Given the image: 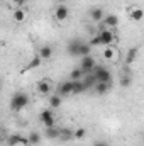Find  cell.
<instances>
[{
    "label": "cell",
    "mask_w": 144,
    "mask_h": 146,
    "mask_svg": "<svg viewBox=\"0 0 144 146\" xmlns=\"http://www.w3.org/2000/svg\"><path fill=\"white\" fill-rule=\"evenodd\" d=\"M59 94L61 95H71L75 94V82L73 80H68V82H63V83H59Z\"/></svg>",
    "instance_id": "ba28073f"
},
{
    "label": "cell",
    "mask_w": 144,
    "mask_h": 146,
    "mask_svg": "<svg viewBox=\"0 0 144 146\" xmlns=\"http://www.w3.org/2000/svg\"><path fill=\"white\" fill-rule=\"evenodd\" d=\"M88 87H87V83L83 82V80H76L75 82V94H81V92H85Z\"/></svg>",
    "instance_id": "d4e9b609"
},
{
    "label": "cell",
    "mask_w": 144,
    "mask_h": 146,
    "mask_svg": "<svg viewBox=\"0 0 144 146\" xmlns=\"http://www.w3.org/2000/svg\"><path fill=\"white\" fill-rule=\"evenodd\" d=\"M12 2H14V3H17V5H20V3H24L26 0H12Z\"/></svg>",
    "instance_id": "f546056e"
},
{
    "label": "cell",
    "mask_w": 144,
    "mask_h": 146,
    "mask_svg": "<svg viewBox=\"0 0 144 146\" xmlns=\"http://www.w3.org/2000/svg\"><path fill=\"white\" fill-rule=\"evenodd\" d=\"M131 19H132V21H143L144 19V10L139 9V7L131 9Z\"/></svg>",
    "instance_id": "ffe728a7"
},
{
    "label": "cell",
    "mask_w": 144,
    "mask_h": 146,
    "mask_svg": "<svg viewBox=\"0 0 144 146\" xmlns=\"http://www.w3.org/2000/svg\"><path fill=\"white\" fill-rule=\"evenodd\" d=\"M93 146H107V145H105V143H102V141H98V143H95Z\"/></svg>",
    "instance_id": "4dcf8cb0"
},
{
    "label": "cell",
    "mask_w": 144,
    "mask_h": 146,
    "mask_svg": "<svg viewBox=\"0 0 144 146\" xmlns=\"http://www.w3.org/2000/svg\"><path fill=\"white\" fill-rule=\"evenodd\" d=\"M110 87H112V83H105V82H97V83H95V92H97L98 95H104V94H107L108 90H110Z\"/></svg>",
    "instance_id": "9a60e30c"
},
{
    "label": "cell",
    "mask_w": 144,
    "mask_h": 146,
    "mask_svg": "<svg viewBox=\"0 0 144 146\" xmlns=\"http://www.w3.org/2000/svg\"><path fill=\"white\" fill-rule=\"evenodd\" d=\"M98 36H100V39H102V46H114L115 44V33L112 31V29H102L100 33H98Z\"/></svg>",
    "instance_id": "277c9868"
},
{
    "label": "cell",
    "mask_w": 144,
    "mask_h": 146,
    "mask_svg": "<svg viewBox=\"0 0 144 146\" xmlns=\"http://www.w3.org/2000/svg\"><path fill=\"white\" fill-rule=\"evenodd\" d=\"M26 17H27V12L24 10V9H15L14 12H12V19L15 21V22H24L26 21Z\"/></svg>",
    "instance_id": "5bb4252c"
},
{
    "label": "cell",
    "mask_w": 144,
    "mask_h": 146,
    "mask_svg": "<svg viewBox=\"0 0 144 146\" xmlns=\"http://www.w3.org/2000/svg\"><path fill=\"white\" fill-rule=\"evenodd\" d=\"M102 56H104L105 60H108V61H117L119 53H117V49H115L114 46H105V49H104Z\"/></svg>",
    "instance_id": "30bf717a"
},
{
    "label": "cell",
    "mask_w": 144,
    "mask_h": 146,
    "mask_svg": "<svg viewBox=\"0 0 144 146\" xmlns=\"http://www.w3.org/2000/svg\"><path fill=\"white\" fill-rule=\"evenodd\" d=\"M27 104H29V97L24 94V92H17V94H14V97H12V100H10V107L12 110H22L24 107H27Z\"/></svg>",
    "instance_id": "6da1fadb"
},
{
    "label": "cell",
    "mask_w": 144,
    "mask_h": 146,
    "mask_svg": "<svg viewBox=\"0 0 144 146\" xmlns=\"http://www.w3.org/2000/svg\"><path fill=\"white\" fill-rule=\"evenodd\" d=\"M22 138H24V136H20V134H10V136L7 138V146H19V145H22Z\"/></svg>",
    "instance_id": "ac0fdd59"
},
{
    "label": "cell",
    "mask_w": 144,
    "mask_h": 146,
    "mask_svg": "<svg viewBox=\"0 0 144 146\" xmlns=\"http://www.w3.org/2000/svg\"><path fill=\"white\" fill-rule=\"evenodd\" d=\"M58 2H59V3H65V2H68V0H58Z\"/></svg>",
    "instance_id": "1f68e13d"
},
{
    "label": "cell",
    "mask_w": 144,
    "mask_h": 146,
    "mask_svg": "<svg viewBox=\"0 0 144 146\" xmlns=\"http://www.w3.org/2000/svg\"><path fill=\"white\" fill-rule=\"evenodd\" d=\"M88 44H90V46H98V44H102V39H100V36L97 34V36H93L92 39H90Z\"/></svg>",
    "instance_id": "f1b7e54d"
},
{
    "label": "cell",
    "mask_w": 144,
    "mask_h": 146,
    "mask_svg": "<svg viewBox=\"0 0 144 146\" xmlns=\"http://www.w3.org/2000/svg\"><path fill=\"white\" fill-rule=\"evenodd\" d=\"M90 51H92V46L90 44H85V42H81V46H80V53H78V56H90Z\"/></svg>",
    "instance_id": "cb8c5ba5"
},
{
    "label": "cell",
    "mask_w": 144,
    "mask_h": 146,
    "mask_svg": "<svg viewBox=\"0 0 144 146\" xmlns=\"http://www.w3.org/2000/svg\"><path fill=\"white\" fill-rule=\"evenodd\" d=\"M51 87H53V83L48 78H42V80H39L36 83V90L39 95H48L51 92Z\"/></svg>",
    "instance_id": "52a82bcc"
},
{
    "label": "cell",
    "mask_w": 144,
    "mask_h": 146,
    "mask_svg": "<svg viewBox=\"0 0 144 146\" xmlns=\"http://www.w3.org/2000/svg\"><path fill=\"white\" fill-rule=\"evenodd\" d=\"M70 17V9L65 5V3H59L58 7H56V10H54V19L58 21V22H63V21H66Z\"/></svg>",
    "instance_id": "5b68a950"
},
{
    "label": "cell",
    "mask_w": 144,
    "mask_h": 146,
    "mask_svg": "<svg viewBox=\"0 0 144 146\" xmlns=\"http://www.w3.org/2000/svg\"><path fill=\"white\" fill-rule=\"evenodd\" d=\"M92 75L95 76V80H97V82H105V83H112V73L108 72L105 66H100V65H97V66L93 68Z\"/></svg>",
    "instance_id": "7a4b0ae2"
},
{
    "label": "cell",
    "mask_w": 144,
    "mask_h": 146,
    "mask_svg": "<svg viewBox=\"0 0 144 146\" xmlns=\"http://www.w3.org/2000/svg\"><path fill=\"white\" fill-rule=\"evenodd\" d=\"M90 19L93 21V22H100V21H104L105 19V14H104V10L102 9H92L90 10Z\"/></svg>",
    "instance_id": "4fadbf2b"
},
{
    "label": "cell",
    "mask_w": 144,
    "mask_h": 146,
    "mask_svg": "<svg viewBox=\"0 0 144 146\" xmlns=\"http://www.w3.org/2000/svg\"><path fill=\"white\" fill-rule=\"evenodd\" d=\"M71 138H75V131H71L70 127H63V129H61V136H59V139L68 141V139H71Z\"/></svg>",
    "instance_id": "44dd1931"
},
{
    "label": "cell",
    "mask_w": 144,
    "mask_h": 146,
    "mask_svg": "<svg viewBox=\"0 0 144 146\" xmlns=\"http://www.w3.org/2000/svg\"><path fill=\"white\" fill-rule=\"evenodd\" d=\"M137 53H139L137 48H131V49L127 51V54H126V63H127V65H132V63L136 61V58H137Z\"/></svg>",
    "instance_id": "e0dca14e"
},
{
    "label": "cell",
    "mask_w": 144,
    "mask_h": 146,
    "mask_svg": "<svg viewBox=\"0 0 144 146\" xmlns=\"http://www.w3.org/2000/svg\"><path fill=\"white\" fill-rule=\"evenodd\" d=\"M85 78V72L78 66V68H73L71 73H70V80H73V82H76V80H83Z\"/></svg>",
    "instance_id": "d6986e66"
},
{
    "label": "cell",
    "mask_w": 144,
    "mask_h": 146,
    "mask_svg": "<svg viewBox=\"0 0 144 146\" xmlns=\"http://www.w3.org/2000/svg\"><path fill=\"white\" fill-rule=\"evenodd\" d=\"M37 54L42 58V61H48V60H51V56H53V49H51V46H41V49H39Z\"/></svg>",
    "instance_id": "2e32d148"
},
{
    "label": "cell",
    "mask_w": 144,
    "mask_h": 146,
    "mask_svg": "<svg viewBox=\"0 0 144 146\" xmlns=\"http://www.w3.org/2000/svg\"><path fill=\"white\" fill-rule=\"evenodd\" d=\"M41 61H42V58H41L39 54H36V56L32 58V61H31V63H29V65H27L24 70H27V72H29V70H34V68H37V66L41 65Z\"/></svg>",
    "instance_id": "7402d4cb"
},
{
    "label": "cell",
    "mask_w": 144,
    "mask_h": 146,
    "mask_svg": "<svg viewBox=\"0 0 144 146\" xmlns=\"http://www.w3.org/2000/svg\"><path fill=\"white\" fill-rule=\"evenodd\" d=\"M80 46H81V41H80V39H71V41L68 42V46H66L68 54H70V56H78Z\"/></svg>",
    "instance_id": "9c48e42d"
},
{
    "label": "cell",
    "mask_w": 144,
    "mask_h": 146,
    "mask_svg": "<svg viewBox=\"0 0 144 146\" xmlns=\"http://www.w3.org/2000/svg\"><path fill=\"white\" fill-rule=\"evenodd\" d=\"M85 136H87V129H85V127L75 129V139H83Z\"/></svg>",
    "instance_id": "4316f807"
},
{
    "label": "cell",
    "mask_w": 144,
    "mask_h": 146,
    "mask_svg": "<svg viewBox=\"0 0 144 146\" xmlns=\"http://www.w3.org/2000/svg\"><path fill=\"white\" fill-rule=\"evenodd\" d=\"M61 106V97L59 95H51L49 97V107L51 109H58Z\"/></svg>",
    "instance_id": "603a6c76"
},
{
    "label": "cell",
    "mask_w": 144,
    "mask_h": 146,
    "mask_svg": "<svg viewBox=\"0 0 144 146\" xmlns=\"http://www.w3.org/2000/svg\"><path fill=\"white\" fill-rule=\"evenodd\" d=\"M131 83H132V78H131L129 75H122V78H120V87L127 88V87H131Z\"/></svg>",
    "instance_id": "484cf974"
},
{
    "label": "cell",
    "mask_w": 144,
    "mask_h": 146,
    "mask_svg": "<svg viewBox=\"0 0 144 146\" xmlns=\"http://www.w3.org/2000/svg\"><path fill=\"white\" fill-rule=\"evenodd\" d=\"M97 65H95V60L92 58V56H83L81 58V63H80V68L85 72V75H90V73L93 72V68H95Z\"/></svg>",
    "instance_id": "8992f818"
},
{
    "label": "cell",
    "mask_w": 144,
    "mask_h": 146,
    "mask_svg": "<svg viewBox=\"0 0 144 146\" xmlns=\"http://www.w3.org/2000/svg\"><path fill=\"white\" fill-rule=\"evenodd\" d=\"M39 121H41L46 127H54V126H56V117H54L53 109L41 110V114H39Z\"/></svg>",
    "instance_id": "3957f363"
},
{
    "label": "cell",
    "mask_w": 144,
    "mask_h": 146,
    "mask_svg": "<svg viewBox=\"0 0 144 146\" xmlns=\"http://www.w3.org/2000/svg\"><path fill=\"white\" fill-rule=\"evenodd\" d=\"M44 136L48 138V139H59V136H61V129L59 127H46L44 129Z\"/></svg>",
    "instance_id": "7c38bea8"
},
{
    "label": "cell",
    "mask_w": 144,
    "mask_h": 146,
    "mask_svg": "<svg viewBox=\"0 0 144 146\" xmlns=\"http://www.w3.org/2000/svg\"><path fill=\"white\" fill-rule=\"evenodd\" d=\"M104 26H105L107 29H115V27L119 26V17H117L115 14H108V15H105Z\"/></svg>",
    "instance_id": "8fae6325"
},
{
    "label": "cell",
    "mask_w": 144,
    "mask_h": 146,
    "mask_svg": "<svg viewBox=\"0 0 144 146\" xmlns=\"http://www.w3.org/2000/svg\"><path fill=\"white\" fill-rule=\"evenodd\" d=\"M27 138H29V141H31V146H32V145H37V143L41 141V136H39V133H36V131H34V133H31Z\"/></svg>",
    "instance_id": "83f0119b"
}]
</instances>
